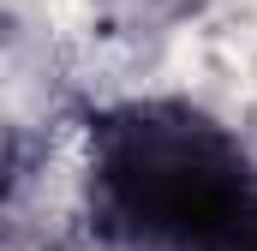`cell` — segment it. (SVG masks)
<instances>
[{
  "instance_id": "6da1fadb",
  "label": "cell",
  "mask_w": 257,
  "mask_h": 251,
  "mask_svg": "<svg viewBox=\"0 0 257 251\" xmlns=\"http://www.w3.org/2000/svg\"><path fill=\"white\" fill-rule=\"evenodd\" d=\"M257 203L251 162L192 102H120L90 120V221L120 251H221Z\"/></svg>"
},
{
  "instance_id": "7a4b0ae2",
  "label": "cell",
  "mask_w": 257,
  "mask_h": 251,
  "mask_svg": "<svg viewBox=\"0 0 257 251\" xmlns=\"http://www.w3.org/2000/svg\"><path fill=\"white\" fill-rule=\"evenodd\" d=\"M221 251H257V203L245 209V215H239V227L221 239Z\"/></svg>"
}]
</instances>
